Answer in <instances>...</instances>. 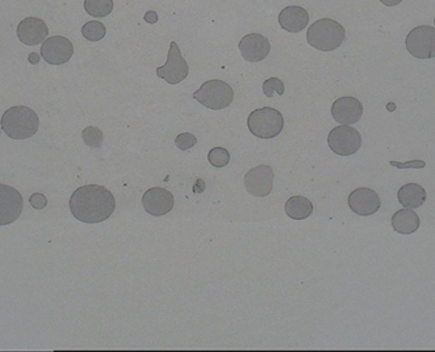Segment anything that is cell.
Returning a JSON list of instances; mask_svg holds the SVG:
<instances>
[{"label":"cell","instance_id":"cell-3","mask_svg":"<svg viewBox=\"0 0 435 352\" xmlns=\"http://www.w3.org/2000/svg\"><path fill=\"white\" fill-rule=\"evenodd\" d=\"M345 39V28L331 18L316 20L307 31L308 44L318 51H333L344 44Z\"/></svg>","mask_w":435,"mask_h":352},{"label":"cell","instance_id":"cell-23","mask_svg":"<svg viewBox=\"0 0 435 352\" xmlns=\"http://www.w3.org/2000/svg\"><path fill=\"white\" fill-rule=\"evenodd\" d=\"M208 160L211 166L223 168L231 160V154L225 147H214L208 153Z\"/></svg>","mask_w":435,"mask_h":352},{"label":"cell","instance_id":"cell-8","mask_svg":"<svg viewBox=\"0 0 435 352\" xmlns=\"http://www.w3.org/2000/svg\"><path fill=\"white\" fill-rule=\"evenodd\" d=\"M155 73H157V77L166 80L167 83L172 84V85L181 83L189 75V65L185 59L182 58L176 41L171 42L166 64L157 68Z\"/></svg>","mask_w":435,"mask_h":352},{"label":"cell","instance_id":"cell-21","mask_svg":"<svg viewBox=\"0 0 435 352\" xmlns=\"http://www.w3.org/2000/svg\"><path fill=\"white\" fill-rule=\"evenodd\" d=\"M84 9L92 17L103 18L114 11V0H84Z\"/></svg>","mask_w":435,"mask_h":352},{"label":"cell","instance_id":"cell-19","mask_svg":"<svg viewBox=\"0 0 435 352\" xmlns=\"http://www.w3.org/2000/svg\"><path fill=\"white\" fill-rule=\"evenodd\" d=\"M397 200L406 209H417L427 201V191L417 183H406L398 190Z\"/></svg>","mask_w":435,"mask_h":352},{"label":"cell","instance_id":"cell-28","mask_svg":"<svg viewBox=\"0 0 435 352\" xmlns=\"http://www.w3.org/2000/svg\"><path fill=\"white\" fill-rule=\"evenodd\" d=\"M403 0H381V3L386 7H396Z\"/></svg>","mask_w":435,"mask_h":352},{"label":"cell","instance_id":"cell-29","mask_svg":"<svg viewBox=\"0 0 435 352\" xmlns=\"http://www.w3.org/2000/svg\"><path fill=\"white\" fill-rule=\"evenodd\" d=\"M28 60H30V61H31L32 64H37V63H39L40 61L39 54H36V52H33V54H31V55H30V58H28Z\"/></svg>","mask_w":435,"mask_h":352},{"label":"cell","instance_id":"cell-5","mask_svg":"<svg viewBox=\"0 0 435 352\" xmlns=\"http://www.w3.org/2000/svg\"><path fill=\"white\" fill-rule=\"evenodd\" d=\"M200 104L209 109H223L228 107L234 98V92L230 84L223 80H208L193 95Z\"/></svg>","mask_w":435,"mask_h":352},{"label":"cell","instance_id":"cell-24","mask_svg":"<svg viewBox=\"0 0 435 352\" xmlns=\"http://www.w3.org/2000/svg\"><path fill=\"white\" fill-rule=\"evenodd\" d=\"M82 138H83L84 142H85L88 147H102L103 133L100 128H95V126H90V128H84L83 133H82Z\"/></svg>","mask_w":435,"mask_h":352},{"label":"cell","instance_id":"cell-15","mask_svg":"<svg viewBox=\"0 0 435 352\" xmlns=\"http://www.w3.org/2000/svg\"><path fill=\"white\" fill-rule=\"evenodd\" d=\"M239 51L246 61L258 63L269 56L271 45L269 40L260 33H250L238 44Z\"/></svg>","mask_w":435,"mask_h":352},{"label":"cell","instance_id":"cell-17","mask_svg":"<svg viewBox=\"0 0 435 352\" xmlns=\"http://www.w3.org/2000/svg\"><path fill=\"white\" fill-rule=\"evenodd\" d=\"M308 23L309 14L304 8L298 6L284 8L279 14V25L287 32H301L308 26Z\"/></svg>","mask_w":435,"mask_h":352},{"label":"cell","instance_id":"cell-6","mask_svg":"<svg viewBox=\"0 0 435 352\" xmlns=\"http://www.w3.org/2000/svg\"><path fill=\"white\" fill-rule=\"evenodd\" d=\"M327 142L333 153L349 157L357 153L362 147V135L350 125H340L331 130Z\"/></svg>","mask_w":435,"mask_h":352},{"label":"cell","instance_id":"cell-4","mask_svg":"<svg viewBox=\"0 0 435 352\" xmlns=\"http://www.w3.org/2000/svg\"><path fill=\"white\" fill-rule=\"evenodd\" d=\"M247 126L251 134L260 139H274L284 128V117L278 109L263 107L251 112Z\"/></svg>","mask_w":435,"mask_h":352},{"label":"cell","instance_id":"cell-18","mask_svg":"<svg viewBox=\"0 0 435 352\" xmlns=\"http://www.w3.org/2000/svg\"><path fill=\"white\" fill-rule=\"evenodd\" d=\"M391 224L398 234L409 236L420 228V218L412 209L403 207V210H398L396 214H393Z\"/></svg>","mask_w":435,"mask_h":352},{"label":"cell","instance_id":"cell-12","mask_svg":"<svg viewBox=\"0 0 435 352\" xmlns=\"http://www.w3.org/2000/svg\"><path fill=\"white\" fill-rule=\"evenodd\" d=\"M141 204L147 214L153 217H163L172 212L174 206V198L163 187H152L143 195Z\"/></svg>","mask_w":435,"mask_h":352},{"label":"cell","instance_id":"cell-16","mask_svg":"<svg viewBox=\"0 0 435 352\" xmlns=\"http://www.w3.org/2000/svg\"><path fill=\"white\" fill-rule=\"evenodd\" d=\"M17 36L22 44L27 46H36L44 42L49 36V28L45 20L36 17H28L20 20L17 27Z\"/></svg>","mask_w":435,"mask_h":352},{"label":"cell","instance_id":"cell-22","mask_svg":"<svg viewBox=\"0 0 435 352\" xmlns=\"http://www.w3.org/2000/svg\"><path fill=\"white\" fill-rule=\"evenodd\" d=\"M106 32H107L106 27L98 20H90L82 27V35L84 39L92 41V42L101 41L106 36Z\"/></svg>","mask_w":435,"mask_h":352},{"label":"cell","instance_id":"cell-30","mask_svg":"<svg viewBox=\"0 0 435 352\" xmlns=\"http://www.w3.org/2000/svg\"><path fill=\"white\" fill-rule=\"evenodd\" d=\"M434 23H435V18H434Z\"/></svg>","mask_w":435,"mask_h":352},{"label":"cell","instance_id":"cell-13","mask_svg":"<svg viewBox=\"0 0 435 352\" xmlns=\"http://www.w3.org/2000/svg\"><path fill=\"white\" fill-rule=\"evenodd\" d=\"M352 212L360 217H371L381 209V198L374 190L360 187L354 190L347 199Z\"/></svg>","mask_w":435,"mask_h":352},{"label":"cell","instance_id":"cell-27","mask_svg":"<svg viewBox=\"0 0 435 352\" xmlns=\"http://www.w3.org/2000/svg\"><path fill=\"white\" fill-rule=\"evenodd\" d=\"M30 204L32 206L33 209L36 210H41L47 205V199H46L44 193H33L30 196Z\"/></svg>","mask_w":435,"mask_h":352},{"label":"cell","instance_id":"cell-2","mask_svg":"<svg viewBox=\"0 0 435 352\" xmlns=\"http://www.w3.org/2000/svg\"><path fill=\"white\" fill-rule=\"evenodd\" d=\"M0 125L3 133H6L11 139L26 140L37 133L39 116L30 107L14 106L4 112Z\"/></svg>","mask_w":435,"mask_h":352},{"label":"cell","instance_id":"cell-11","mask_svg":"<svg viewBox=\"0 0 435 352\" xmlns=\"http://www.w3.org/2000/svg\"><path fill=\"white\" fill-rule=\"evenodd\" d=\"M74 54V46L69 40L63 36H52L46 39L41 47V56L46 63L52 65H63L71 60Z\"/></svg>","mask_w":435,"mask_h":352},{"label":"cell","instance_id":"cell-7","mask_svg":"<svg viewBox=\"0 0 435 352\" xmlns=\"http://www.w3.org/2000/svg\"><path fill=\"white\" fill-rule=\"evenodd\" d=\"M406 50L416 59L435 58V28L419 26L410 31L406 41Z\"/></svg>","mask_w":435,"mask_h":352},{"label":"cell","instance_id":"cell-25","mask_svg":"<svg viewBox=\"0 0 435 352\" xmlns=\"http://www.w3.org/2000/svg\"><path fill=\"white\" fill-rule=\"evenodd\" d=\"M263 90L265 96L273 98L274 93L282 96L284 92H285V87L279 78H270V79L263 82Z\"/></svg>","mask_w":435,"mask_h":352},{"label":"cell","instance_id":"cell-20","mask_svg":"<svg viewBox=\"0 0 435 352\" xmlns=\"http://www.w3.org/2000/svg\"><path fill=\"white\" fill-rule=\"evenodd\" d=\"M314 212V204L303 196H293L285 204V214L293 220H304Z\"/></svg>","mask_w":435,"mask_h":352},{"label":"cell","instance_id":"cell-14","mask_svg":"<svg viewBox=\"0 0 435 352\" xmlns=\"http://www.w3.org/2000/svg\"><path fill=\"white\" fill-rule=\"evenodd\" d=\"M331 115L340 125H354L363 116V104L355 97H341L333 102Z\"/></svg>","mask_w":435,"mask_h":352},{"label":"cell","instance_id":"cell-10","mask_svg":"<svg viewBox=\"0 0 435 352\" xmlns=\"http://www.w3.org/2000/svg\"><path fill=\"white\" fill-rule=\"evenodd\" d=\"M23 198L18 190L0 183V225H9L20 219Z\"/></svg>","mask_w":435,"mask_h":352},{"label":"cell","instance_id":"cell-9","mask_svg":"<svg viewBox=\"0 0 435 352\" xmlns=\"http://www.w3.org/2000/svg\"><path fill=\"white\" fill-rule=\"evenodd\" d=\"M274 171L270 166H255L244 176V188L255 198H265L273 191Z\"/></svg>","mask_w":435,"mask_h":352},{"label":"cell","instance_id":"cell-1","mask_svg":"<svg viewBox=\"0 0 435 352\" xmlns=\"http://www.w3.org/2000/svg\"><path fill=\"white\" fill-rule=\"evenodd\" d=\"M69 207L73 217L85 224L102 223L114 214L116 200L106 187L85 185L71 195Z\"/></svg>","mask_w":435,"mask_h":352},{"label":"cell","instance_id":"cell-26","mask_svg":"<svg viewBox=\"0 0 435 352\" xmlns=\"http://www.w3.org/2000/svg\"><path fill=\"white\" fill-rule=\"evenodd\" d=\"M174 144H176V147H179V150L186 152V150L191 149L198 144V138L193 134H190V133H182L176 138Z\"/></svg>","mask_w":435,"mask_h":352}]
</instances>
